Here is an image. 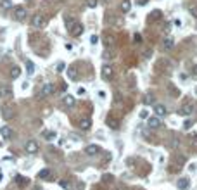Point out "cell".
I'll use <instances>...</instances> for the list:
<instances>
[{
	"mask_svg": "<svg viewBox=\"0 0 197 190\" xmlns=\"http://www.w3.org/2000/svg\"><path fill=\"white\" fill-rule=\"evenodd\" d=\"M78 128L83 130V132H88V130L92 128V119H88V118H81L80 121H78Z\"/></svg>",
	"mask_w": 197,
	"mask_h": 190,
	"instance_id": "8",
	"label": "cell"
},
{
	"mask_svg": "<svg viewBox=\"0 0 197 190\" xmlns=\"http://www.w3.org/2000/svg\"><path fill=\"white\" fill-rule=\"evenodd\" d=\"M190 126H192V121H190V119H187V121L183 123V128H185V130H188Z\"/></svg>",
	"mask_w": 197,
	"mask_h": 190,
	"instance_id": "35",
	"label": "cell"
},
{
	"mask_svg": "<svg viewBox=\"0 0 197 190\" xmlns=\"http://www.w3.org/2000/svg\"><path fill=\"white\" fill-rule=\"evenodd\" d=\"M59 185H61L62 188H69V183H68V181H64V180H61V181H59Z\"/></svg>",
	"mask_w": 197,
	"mask_h": 190,
	"instance_id": "33",
	"label": "cell"
},
{
	"mask_svg": "<svg viewBox=\"0 0 197 190\" xmlns=\"http://www.w3.org/2000/svg\"><path fill=\"white\" fill-rule=\"evenodd\" d=\"M173 47H175V40L171 37H166L164 40H163V48H164V50H171Z\"/></svg>",
	"mask_w": 197,
	"mask_h": 190,
	"instance_id": "17",
	"label": "cell"
},
{
	"mask_svg": "<svg viewBox=\"0 0 197 190\" xmlns=\"http://www.w3.org/2000/svg\"><path fill=\"white\" fill-rule=\"evenodd\" d=\"M100 74H102V78L106 79V81H111L112 78H114V69L109 66V64H104L100 69Z\"/></svg>",
	"mask_w": 197,
	"mask_h": 190,
	"instance_id": "1",
	"label": "cell"
},
{
	"mask_svg": "<svg viewBox=\"0 0 197 190\" xmlns=\"http://www.w3.org/2000/svg\"><path fill=\"white\" fill-rule=\"evenodd\" d=\"M139 116H140V119H147V118H149V111H147V109H142Z\"/></svg>",
	"mask_w": 197,
	"mask_h": 190,
	"instance_id": "30",
	"label": "cell"
},
{
	"mask_svg": "<svg viewBox=\"0 0 197 190\" xmlns=\"http://www.w3.org/2000/svg\"><path fill=\"white\" fill-rule=\"evenodd\" d=\"M31 24L35 28H43V26H45V17H43L42 14H35L33 19H31Z\"/></svg>",
	"mask_w": 197,
	"mask_h": 190,
	"instance_id": "6",
	"label": "cell"
},
{
	"mask_svg": "<svg viewBox=\"0 0 197 190\" xmlns=\"http://www.w3.org/2000/svg\"><path fill=\"white\" fill-rule=\"evenodd\" d=\"M26 16H28V12L24 7H16V12H14V19L16 21H24Z\"/></svg>",
	"mask_w": 197,
	"mask_h": 190,
	"instance_id": "7",
	"label": "cell"
},
{
	"mask_svg": "<svg viewBox=\"0 0 197 190\" xmlns=\"http://www.w3.org/2000/svg\"><path fill=\"white\" fill-rule=\"evenodd\" d=\"M26 69H28V74H33V73H35V64H33L31 61H28V62H26Z\"/></svg>",
	"mask_w": 197,
	"mask_h": 190,
	"instance_id": "28",
	"label": "cell"
},
{
	"mask_svg": "<svg viewBox=\"0 0 197 190\" xmlns=\"http://www.w3.org/2000/svg\"><path fill=\"white\" fill-rule=\"evenodd\" d=\"M99 97L100 99H106V92H99Z\"/></svg>",
	"mask_w": 197,
	"mask_h": 190,
	"instance_id": "38",
	"label": "cell"
},
{
	"mask_svg": "<svg viewBox=\"0 0 197 190\" xmlns=\"http://www.w3.org/2000/svg\"><path fill=\"white\" fill-rule=\"evenodd\" d=\"M54 92H55V86H54V83H45V85L42 86V92H40V95H38V99L48 97V95H52Z\"/></svg>",
	"mask_w": 197,
	"mask_h": 190,
	"instance_id": "2",
	"label": "cell"
},
{
	"mask_svg": "<svg viewBox=\"0 0 197 190\" xmlns=\"http://www.w3.org/2000/svg\"><path fill=\"white\" fill-rule=\"evenodd\" d=\"M176 187H178L180 190H187L188 187H190V180H188V178H178Z\"/></svg>",
	"mask_w": 197,
	"mask_h": 190,
	"instance_id": "16",
	"label": "cell"
},
{
	"mask_svg": "<svg viewBox=\"0 0 197 190\" xmlns=\"http://www.w3.org/2000/svg\"><path fill=\"white\" fill-rule=\"evenodd\" d=\"M2 118L7 119V121H11V119L16 118V111H14L12 107H9V106H4L2 107Z\"/></svg>",
	"mask_w": 197,
	"mask_h": 190,
	"instance_id": "4",
	"label": "cell"
},
{
	"mask_svg": "<svg viewBox=\"0 0 197 190\" xmlns=\"http://www.w3.org/2000/svg\"><path fill=\"white\" fill-rule=\"evenodd\" d=\"M192 112H194V104L192 102H187V104H183L180 109V114L181 116H190Z\"/></svg>",
	"mask_w": 197,
	"mask_h": 190,
	"instance_id": "9",
	"label": "cell"
},
{
	"mask_svg": "<svg viewBox=\"0 0 197 190\" xmlns=\"http://www.w3.org/2000/svg\"><path fill=\"white\" fill-rule=\"evenodd\" d=\"M69 33H71V35H73V37H80L81 33H83V26L76 23V24H75V28H73V30H71Z\"/></svg>",
	"mask_w": 197,
	"mask_h": 190,
	"instance_id": "23",
	"label": "cell"
},
{
	"mask_svg": "<svg viewBox=\"0 0 197 190\" xmlns=\"http://www.w3.org/2000/svg\"><path fill=\"white\" fill-rule=\"evenodd\" d=\"M75 102H76V99H75V95H69V93H66L62 97V104L66 107H73L75 106Z\"/></svg>",
	"mask_w": 197,
	"mask_h": 190,
	"instance_id": "10",
	"label": "cell"
},
{
	"mask_svg": "<svg viewBox=\"0 0 197 190\" xmlns=\"http://www.w3.org/2000/svg\"><path fill=\"white\" fill-rule=\"evenodd\" d=\"M190 14L194 17H197V5H194V7H190Z\"/></svg>",
	"mask_w": 197,
	"mask_h": 190,
	"instance_id": "34",
	"label": "cell"
},
{
	"mask_svg": "<svg viewBox=\"0 0 197 190\" xmlns=\"http://www.w3.org/2000/svg\"><path fill=\"white\" fill-rule=\"evenodd\" d=\"M147 2H149V0H139V4H140V5H144V4H147Z\"/></svg>",
	"mask_w": 197,
	"mask_h": 190,
	"instance_id": "40",
	"label": "cell"
},
{
	"mask_svg": "<svg viewBox=\"0 0 197 190\" xmlns=\"http://www.w3.org/2000/svg\"><path fill=\"white\" fill-rule=\"evenodd\" d=\"M64 69H66V64H64V62H57V64H55V73H62Z\"/></svg>",
	"mask_w": 197,
	"mask_h": 190,
	"instance_id": "29",
	"label": "cell"
},
{
	"mask_svg": "<svg viewBox=\"0 0 197 190\" xmlns=\"http://www.w3.org/2000/svg\"><path fill=\"white\" fill-rule=\"evenodd\" d=\"M14 181H16L19 187H26L28 183H30V180L26 178V176H23V174H16V178H14Z\"/></svg>",
	"mask_w": 197,
	"mask_h": 190,
	"instance_id": "19",
	"label": "cell"
},
{
	"mask_svg": "<svg viewBox=\"0 0 197 190\" xmlns=\"http://www.w3.org/2000/svg\"><path fill=\"white\" fill-rule=\"evenodd\" d=\"M43 137H45V140H54V138H55V132H52V130H50V132H45Z\"/></svg>",
	"mask_w": 197,
	"mask_h": 190,
	"instance_id": "27",
	"label": "cell"
},
{
	"mask_svg": "<svg viewBox=\"0 0 197 190\" xmlns=\"http://www.w3.org/2000/svg\"><path fill=\"white\" fill-rule=\"evenodd\" d=\"M135 43H140V42H142V37H140V35H139V33H135Z\"/></svg>",
	"mask_w": 197,
	"mask_h": 190,
	"instance_id": "36",
	"label": "cell"
},
{
	"mask_svg": "<svg viewBox=\"0 0 197 190\" xmlns=\"http://www.w3.org/2000/svg\"><path fill=\"white\" fill-rule=\"evenodd\" d=\"M175 26H181V21H180V19H175Z\"/></svg>",
	"mask_w": 197,
	"mask_h": 190,
	"instance_id": "39",
	"label": "cell"
},
{
	"mask_svg": "<svg viewBox=\"0 0 197 190\" xmlns=\"http://www.w3.org/2000/svg\"><path fill=\"white\" fill-rule=\"evenodd\" d=\"M192 73H194V74L197 76V66H194V71H192Z\"/></svg>",
	"mask_w": 197,
	"mask_h": 190,
	"instance_id": "41",
	"label": "cell"
},
{
	"mask_svg": "<svg viewBox=\"0 0 197 190\" xmlns=\"http://www.w3.org/2000/svg\"><path fill=\"white\" fill-rule=\"evenodd\" d=\"M97 42H99V37H97V35H92V38H90V43H92V45H95Z\"/></svg>",
	"mask_w": 197,
	"mask_h": 190,
	"instance_id": "32",
	"label": "cell"
},
{
	"mask_svg": "<svg viewBox=\"0 0 197 190\" xmlns=\"http://www.w3.org/2000/svg\"><path fill=\"white\" fill-rule=\"evenodd\" d=\"M99 150H100V147H99V145L90 143V145L85 149V154H86V156H97V154H99Z\"/></svg>",
	"mask_w": 197,
	"mask_h": 190,
	"instance_id": "12",
	"label": "cell"
},
{
	"mask_svg": "<svg viewBox=\"0 0 197 190\" xmlns=\"http://www.w3.org/2000/svg\"><path fill=\"white\" fill-rule=\"evenodd\" d=\"M154 112H156L157 118H164L168 111H166V107L163 106V104H154Z\"/></svg>",
	"mask_w": 197,
	"mask_h": 190,
	"instance_id": "11",
	"label": "cell"
},
{
	"mask_svg": "<svg viewBox=\"0 0 197 190\" xmlns=\"http://www.w3.org/2000/svg\"><path fill=\"white\" fill-rule=\"evenodd\" d=\"M11 95H12L11 86H7V85H0V99H5V97H11Z\"/></svg>",
	"mask_w": 197,
	"mask_h": 190,
	"instance_id": "14",
	"label": "cell"
},
{
	"mask_svg": "<svg viewBox=\"0 0 197 190\" xmlns=\"http://www.w3.org/2000/svg\"><path fill=\"white\" fill-rule=\"evenodd\" d=\"M119 9H121L123 14H128V12H130V9H132V2H130V0H123L121 5H119Z\"/></svg>",
	"mask_w": 197,
	"mask_h": 190,
	"instance_id": "20",
	"label": "cell"
},
{
	"mask_svg": "<svg viewBox=\"0 0 197 190\" xmlns=\"http://www.w3.org/2000/svg\"><path fill=\"white\" fill-rule=\"evenodd\" d=\"M35 190H40V188H35Z\"/></svg>",
	"mask_w": 197,
	"mask_h": 190,
	"instance_id": "42",
	"label": "cell"
},
{
	"mask_svg": "<svg viewBox=\"0 0 197 190\" xmlns=\"http://www.w3.org/2000/svg\"><path fill=\"white\" fill-rule=\"evenodd\" d=\"M147 126H149L150 130H159V128L163 126V123H161V118H157V116L147 118Z\"/></svg>",
	"mask_w": 197,
	"mask_h": 190,
	"instance_id": "3",
	"label": "cell"
},
{
	"mask_svg": "<svg viewBox=\"0 0 197 190\" xmlns=\"http://www.w3.org/2000/svg\"><path fill=\"white\" fill-rule=\"evenodd\" d=\"M95 5H97V0H86V7H90V9H93Z\"/></svg>",
	"mask_w": 197,
	"mask_h": 190,
	"instance_id": "31",
	"label": "cell"
},
{
	"mask_svg": "<svg viewBox=\"0 0 197 190\" xmlns=\"http://www.w3.org/2000/svg\"><path fill=\"white\" fill-rule=\"evenodd\" d=\"M12 7V0H0V9L2 11H7Z\"/></svg>",
	"mask_w": 197,
	"mask_h": 190,
	"instance_id": "24",
	"label": "cell"
},
{
	"mask_svg": "<svg viewBox=\"0 0 197 190\" xmlns=\"http://www.w3.org/2000/svg\"><path fill=\"white\" fill-rule=\"evenodd\" d=\"M0 135H2L4 138H12L14 130H12L11 126H2V128H0Z\"/></svg>",
	"mask_w": 197,
	"mask_h": 190,
	"instance_id": "15",
	"label": "cell"
},
{
	"mask_svg": "<svg viewBox=\"0 0 197 190\" xmlns=\"http://www.w3.org/2000/svg\"><path fill=\"white\" fill-rule=\"evenodd\" d=\"M161 16H163V14H161V11H157V9H156V11H152L149 16H147V23L157 21V19H161Z\"/></svg>",
	"mask_w": 197,
	"mask_h": 190,
	"instance_id": "18",
	"label": "cell"
},
{
	"mask_svg": "<svg viewBox=\"0 0 197 190\" xmlns=\"http://www.w3.org/2000/svg\"><path fill=\"white\" fill-rule=\"evenodd\" d=\"M75 24H76L75 19H71V17H66V28H68V31H71V30L75 28Z\"/></svg>",
	"mask_w": 197,
	"mask_h": 190,
	"instance_id": "26",
	"label": "cell"
},
{
	"mask_svg": "<svg viewBox=\"0 0 197 190\" xmlns=\"http://www.w3.org/2000/svg\"><path fill=\"white\" fill-rule=\"evenodd\" d=\"M38 178H42V180H52V171H50V169H42V171L38 173Z\"/></svg>",
	"mask_w": 197,
	"mask_h": 190,
	"instance_id": "21",
	"label": "cell"
},
{
	"mask_svg": "<svg viewBox=\"0 0 197 190\" xmlns=\"http://www.w3.org/2000/svg\"><path fill=\"white\" fill-rule=\"evenodd\" d=\"M142 102H144V106H152V104H156V95L154 93H145L144 99H142Z\"/></svg>",
	"mask_w": 197,
	"mask_h": 190,
	"instance_id": "13",
	"label": "cell"
},
{
	"mask_svg": "<svg viewBox=\"0 0 197 190\" xmlns=\"http://www.w3.org/2000/svg\"><path fill=\"white\" fill-rule=\"evenodd\" d=\"M24 150H26L28 154H37L38 152V142H35V140H28L26 145H24Z\"/></svg>",
	"mask_w": 197,
	"mask_h": 190,
	"instance_id": "5",
	"label": "cell"
},
{
	"mask_svg": "<svg viewBox=\"0 0 197 190\" xmlns=\"http://www.w3.org/2000/svg\"><path fill=\"white\" fill-rule=\"evenodd\" d=\"M9 74H11V78H12V79L19 78V76H21V68H17V66H12L11 71H9Z\"/></svg>",
	"mask_w": 197,
	"mask_h": 190,
	"instance_id": "22",
	"label": "cell"
},
{
	"mask_svg": "<svg viewBox=\"0 0 197 190\" xmlns=\"http://www.w3.org/2000/svg\"><path fill=\"white\" fill-rule=\"evenodd\" d=\"M106 45H107V47H111V45H112V37H107L106 38Z\"/></svg>",
	"mask_w": 197,
	"mask_h": 190,
	"instance_id": "37",
	"label": "cell"
},
{
	"mask_svg": "<svg viewBox=\"0 0 197 190\" xmlns=\"http://www.w3.org/2000/svg\"><path fill=\"white\" fill-rule=\"evenodd\" d=\"M107 125H109V128H112V130H116L118 128V121L112 116H107Z\"/></svg>",
	"mask_w": 197,
	"mask_h": 190,
	"instance_id": "25",
	"label": "cell"
}]
</instances>
